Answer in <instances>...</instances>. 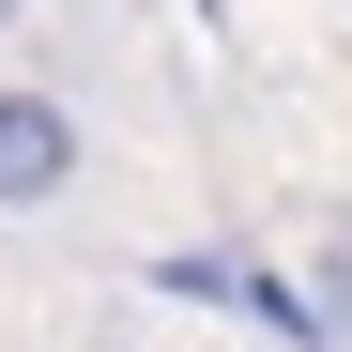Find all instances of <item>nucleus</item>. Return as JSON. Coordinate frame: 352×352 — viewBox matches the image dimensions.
<instances>
[{
	"mask_svg": "<svg viewBox=\"0 0 352 352\" xmlns=\"http://www.w3.org/2000/svg\"><path fill=\"white\" fill-rule=\"evenodd\" d=\"M16 16H31V0H0V31H16Z\"/></svg>",
	"mask_w": 352,
	"mask_h": 352,
	"instance_id": "3",
	"label": "nucleus"
},
{
	"mask_svg": "<svg viewBox=\"0 0 352 352\" xmlns=\"http://www.w3.org/2000/svg\"><path fill=\"white\" fill-rule=\"evenodd\" d=\"M307 291H322V322H337V337H352V214H337V230H322V261H307Z\"/></svg>",
	"mask_w": 352,
	"mask_h": 352,
	"instance_id": "2",
	"label": "nucleus"
},
{
	"mask_svg": "<svg viewBox=\"0 0 352 352\" xmlns=\"http://www.w3.org/2000/svg\"><path fill=\"white\" fill-rule=\"evenodd\" d=\"M92 168V123L62 92H0V214H62Z\"/></svg>",
	"mask_w": 352,
	"mask_h": 352,
	"instance_id": "1",
	"label": "nucleus"
}]
</instances>
